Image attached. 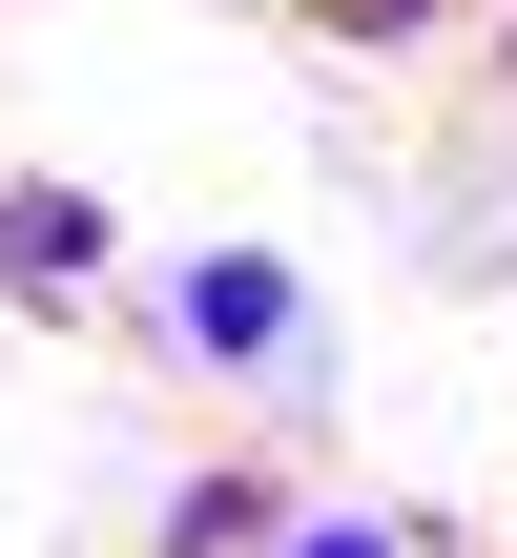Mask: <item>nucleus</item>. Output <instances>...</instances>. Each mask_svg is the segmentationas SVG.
<instances>
[{"mask_svg":"<svg viewBox=\"0 0 517 558\" xmlns=\"http://www.w3.org/2000/svg\"><path fill=\"white\" fill-rule=\"evenodd\" d=\"M166 331H187L207 373H269V352H290V269H269V248H207V269L166 290Z\"/></svg>","mask_w":517,"mask_h":558,"instance_id":"1","label":"nucleus"},{"mask_svg":"<svg viewBox=\"0 0 517 558\" xmlns=\"http://www.w3.org/2000/svg\"><path fill=\"white\" fill-rule=\"evenodd\" d=\"M269 518H290L269 476H187V518H166V558H269Z\"/></svg>","mask_w":517,"mask_h":558,"instance_id":"3","label":"nucleus"},{"mask_svg":"<svg viewBox=\"0 0 517 558\" xmlns=\"http://www.w3.org/2000/svg\"><path fill=\"white\" fill-rule=\"evenodd\" d=\"M290 558H414V538H352V518H332V538H290Z\"/></svg>","mask_w":517,"mask_h":558,"instance_id":"5","label":"nucleus"},{"mask_svg":"<svg viewBox=\"0 0 517 558\" xmlns=\"http://www.w3.org/2000/svg\"><path fill=\"white\" fill-rule=\"evenodd\" d=\"M332 41H435V0H311Z\"/></svg>","mask_w":517,"mask_h":558,"instance_id":"4","label":"nucleus"},{"mask_svg":"<svg viewBox=\"0 0 517 558\" xmlns=\"http://www.w3.org/2000/svg\"><path fill=\"white\" fill-rule=\"evenodd\" d=\"M83 269H104V207H83V186H0V290H41V311H62Z\"/></svg>","mask_w":517,"mask_h":558,"instance_id":"2","label":"nucleus"},{"mask_svg":"<svg viewBox=\"0 0 517 558\" xmlns=\"http://www.w3.org/2000/svg\"><path fill=\"white\" fill-rule=\"evenodd\" d=\"M497 62H517V21H497Z\"/></svg>","mask_w":517,"mask_h":558,"instance_id":"6","label":"nucleus"}]
</instances>
